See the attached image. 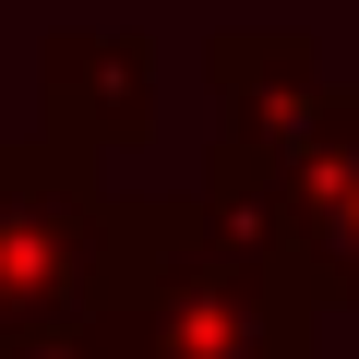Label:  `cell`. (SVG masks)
Segmentation results:
<instances>
[{
	"label": "cell",
	"instance_id": "6da1fadb",
	"mask_svg": "<svg viewBox=\"0 0 359 359\" xmlns=\"http://www.w3.org/2000/svg\"><path fill=\"white\" fill-rule=\"evenodd\" d=\"M60 84L120 120V108H144V48H96V36H84V48H60Z\"/></svg>",
	"mask_w": 359,
	"mask_h": 359
}]
</instances>
